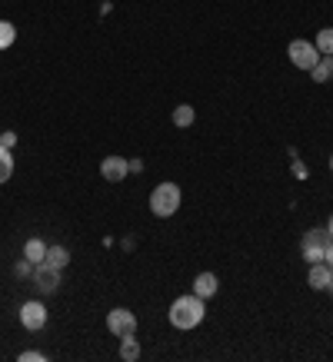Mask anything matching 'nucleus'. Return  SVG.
<instances>
[{
    "instance_id": "obj_16",
    "label": "nucleus",
    "mask_w": 333,
    "mask_h": 362,
    "mask_svg": "<svg viewBox=\"0 0 333 362\" xmlns=\"http://www.w3.org/2000/svg\"><path fill=\"white\" fill-rule=\"evenodd\" d=\"M17 40V27L11 21H0V50H11Z\"/></svg>"
},
{
    "instance_id": "obj_6",
    "label": "nucleus",
    "mask_w": 333,
    "mask_h": 362,
    "mask_svg": "<svg viewBox=\"0 0 333 362\" xmlns=\"http://www.w3.org/2000/svg\"><path fill=\"white\" fill-rule=\"evenodd\" d=\"M21 326L27 332H40L47 326V306L44 303H37V299H30V303H23L21 306Z\"/></svg>"
},
{
    "instance_id": "obj_15",
    "label": "nucleus",
    "mask_w": 333,
    "mask_h": 362,
    "mask_svg": "<svg viewBox=\"0 0 333 362\" xmlns=\"http://www.w3.org/2000/svg\"><path fill=\"white\" fill-rule=\"evenodd\" d=\"M120 359L123 362H137V359H140V342L133 339V332H130V336H120Z\"/></svg>"
},
{
    "instance_id": "obj_25",
    "label": "nucleus",
    "mask_w": 333,
    "mask_h": 362,
    "mask_svg": "<svg viewBox=\"0 0 333 362\" xmlns=\"http://www.w3.org/2000/svg\"><path fill=\"white\" fill-rule=\"evenodd\" d=\"M323 293H330L333 296V266H330V279H327V289H323Z\"/></svg>"
},
{
    "instance_id": "obj_10",
    "label": "nucleus",
    "mask_w": 333,
    "mask_h": 362,
    "mask_svg": "<svg viewBox=\"0 0 333 362\" xmlns=\"http://www.w3.org/2000/svg\"><path fill=\"white\" fill-rule=\"evenodd\" d=\"M310 80L313 83H330L333 80V54H323L317 60V66L310 70Z\"/></svg>"
},
{
    "instance_id": "obj_1",
    "label": "nucleus",
    "mask_w": 333,
    "mask_h": 362,
    "mask_svg": "<svg viewBox=\"0 0 333 362\" xmlns=\"http://www.w3.org/2000/svg\"><path fill=\"white\" fill-rule=\"evenodd\" d=\"M207 299H200L197 293H187V296H177L174 303H170V313H166V319H170V326L174 329H197L200 322L207 319V306H203Z\"/></svg>"
},
{
    "instance_id": "obj_27",
    "label": "nucleus",
    "mask_w": 333,
    "mask_h": 362,
    "mask_svg": "<svg viewBox=\"0 0 333 362\" xmlns=\"http://www.w3.org/2000/svg\"><path fill=\"white\" fill-rule=\"evenodd\" d=\"M330 173H333V156H330Z\"/></svg>"
},
{
    "instance_id": "obj_22",
    "label": "nucleus",
    "mask_w": 333,
    "mask_h": 362,
    "mask_svg": "<svg viewBox=\"0 0 333 362\" xmlns=\"http://www.w3.org/2000/svg\"><path fill=\"white\" fill-rule=\"evenodd\" d=\"M13 143H17V133H0V146H7V150H13Z\"/></svg>"
},
{
    "instance_id": "obj_5",
    "label": "nucleus",
    "mask_w": 333,
    "mask_h": 362,
    "mask_svg": "<svg viewBox=\"0 0 333 362\" xmlns=\"http://www.w3.org/2000/svg\"><path fill=\"white\" fill-rule=\"evenodd\" d=\"M137 326H140V319L133 316L130 309H123V306H117V309H111L107 313V329L120 339V336H130V332H137Z\"/></svg>"
},
{
    "instance_id": "obj_11",
    "label": "nucleus",
    "mask_w": 333,
    "mask_h": 362,
    "mask_svg": "<svg viewBox=\"0 0 333 362\" xmlns=\"http://www.w3.org/2000/svg\"><path fill=\"white\" fill-rule=\"evenodd\" d=\"M23 259H30L33 266H37V263H44V259H47V243L40 240V236H33V240H27V243H23Z\"/></svg>"
},
{
    "instance_id": "obj_13",
    "label": "nucleus",
    "mask_w": 333,
    "mask_h": 362,
    "mask_svg": "<svg viewBox=\"0 0 333 362\" xmlns=\"http://www.w3.org/2000/svg\"><path fill=\"white\" fill-rule=\"evenodd\" d=\"M44 263H50L54 269H60L64 273L67 266H70V250L67 246H47V259Z\"/></svg>"
},
{
    "instance_id": "obj_21",
    "label": "nucleus",
    "mask_w": 333,
    "mask_h": 362,
    "mask_svg": "<svg viewBox=\"0 0 333 362\" xmlns=\"http://www.w3.org/2000/svg\"><path fill=\"white\" fill-rule=\"evenodd\" d=\"M21 362H47V356H44V352L27 349V352H21Z\"/></svg>"
},
{
    "instance_id": "obj_20",
    "label": "nucleus",
    "mask_w": 333,
    "mask_h": 362,
    "mask_svg": "<svg viewBox=\"0 0 333 362\" xmlns=\"http://www.w3.org/2000/svg\"><path fill=\"white\" fill-rule=\"evenodd\" d=\"M13 276H21V279H23V276H33V263H30V259H21V263L13 266Z\"/></svg>"
},
{
    "instance_id": "obj_26",
    "label": "nucleus",
    "mask_w": 333,
    "mask_h": 362,
    "mask_svg": "<svg viewBox=\"0 0 333 362\" xmlns=\"http://www.w3.org/2000/svg\"><path fill=\"white\" fill-rule=\"evenodd\" d=\"M327 233H330V240H333V213H330V220H327Z\"/></svg>"
},
{
    "instance_id": "obj_19",
    "label": "nucleus",
    "mask_w": 333,
    "mask_h": 362,
    "mask_svg": "<svg viewBox=\"0 0 333 362\" xmlns=\"http://www.w3.org/2000/svg\"><path fill=\"white\" fill-rule=\"evenodd\" d=\"M290 173L297 176V180H307V176H310V166L303 163V160H293V163H290Z\"/></svg>"
},
{
    "instance_id": "obj_18",
    "label": "nucleus",
    "mask_w": 333,
    "mask_h": 362,
    "mask_svg": "<svg viewBox=\"0 0 333 362\" xmlns=\"http://www.w3.org/2000/svg\"><path fill=\"white\" fill-rule=\"evenodd\" d=\"M313 47H317L320 54H333V27H323V30L317 33V40H313Z\"/></svg>"
},
{
    "instance_id": "obj_7",
    "label": "nucleus",
    "mask_w": 333,
    "mask_h": 362,
    "mask_svg": "<svg viewBox=\"0 0 333 362\" xmlns=\"http://www.w3.org/2000/svg\"><path fill=\"white\" fill-rule=\"evenodd\" d=\"M33 286L40 293H57L60 289V269H54L50 263H37L33 266Z\"/></svg>"
},
{
    "instance_id": "obj_23",
    "label": "nucleus",
    "mask_w": 333,
    "mask_h": 362,
    "mask_svg": "<svg viewBox=\"0 0 333 362\" xmlns=\"http://www.w3.org/2000/svg\"><path fill=\"white\" fill-rule=\"evenodd\" d=\"M127 166H130V173H144V160H127Z\"/></svg>"
},
{
    "instance_id": "obj_9",
    "label": "nucleus",
    "mask_w": 333,
    "mask_h": 362,
    "mask_svg": "<svg viewBox=\"0 0 333 362\" xmlns=\"http://www.w3.org/2000/svg\"><path fill=\"white\" fill-rule=\"evenodd\" d=\"M193 293H197L200 299H210L220 293V279L213 273H197V279H193Z\"/></svg>"
},
{
    "instance_id": "obj_14",
    "label": "nucleus",
    "mask_w": 333,
    "mask_h": 362,
    "mask_svg": "<svg viewBox=\"0 0 333 362\" xmlns=\"http://www.w3.org/2000/svg\"><path fill=\"white\" fill-rule=\"evenodd\" d=\"M193 120H197V110H193L190 103H177V107H174V127L187 130V127H193Z\"/></svg>"
},
{
    "instance_id": "obj_3",
    "label": "nucleus",
    "mask_w": 333,
    "mask_h": 362,
    "mask_svg": "<svg viewBox=\"0 0 333 362\" xmlns=\"http://www.w3.org/2000/svg\"><path fill=\"white\" fill-rule=\"evenodd\" d=\"M327 240H330V233L323 230V226H313V230L303 233V240H300V256L307 259V263H323V252H327Z\"/></svg>"
},
{
    "instance_id": "obj_4",
    "label": "nucleus",
    "mask_w": 333,
    "mask_h": 362,
    "mask_svg": "<svg viewBox=\"0 0 333 362\" xmlns=\"http://www.w3.org/2000/svg\"><path fill=\"white\" fill-rule=\"evenodd\" d=\"M287 57H290V64L297 66V70H307V74H310V70L317 66V60H320L323 54L310 44V40H290Z\"/></svg>"
},
{
    "instance_id": "obj_12",
    "label": "nucleus",
    "mask_w": 333,
    "mask_h": 362,
    "mask_svg": "<svg viewBox=\"0 0 333 362\" xmlns=\"http://www.w3.org/2000/svg\"><path fill=\"white\" fill-rule=\"evenodd\" d=\"M327 279H330V266H327V263H313L310 273H307V286L323 293V289H327Z\"/></svg>"
},
{
    "instance_id": "obj_17",
    "label": "nucleus",
    "mask_w": 333,
    "mask_h": 362,
    "mask_svg": "<svg viewBox=\"0 0 333 362\" xmlns=\"http://www.w3.org/2000/svg\"><path fill=\"white\" fill-rule=\"evenodd\" d=\"M13 176V156L7 146H0V183H7Z\"/></svg>"
},
{
    "instance_id": "obj_2",
    "label": "nucleus",
    "mask_w": 333,
    "mask_h": 362,
    "mask_svg": "<svg viewBox=\"0 0 333 362\" xmlns=\"http://www.w3.org/2000/svg\"><path fill=\"white\" fill-rule=\"evenodd\" d=\"M180 199H184V193H180L177 183H157L154 193H150V213H154L157 220H170L174 213L180 209Z\"/></svg>"
},
{
    "instance_id": "obj_8",
    "label": "nucleus",
    "mask_w": 333,
    "mask_h": 362,
    "mask_svg": "<svg viewBox=\"0 0 333 362\" xmlns=\"http://www.w3.org/2000/svg\"><path fill=\"white\" fill-rule=\"evenodd\" d=\"M100 176L107 180V183H123L127 176H130V166L123 156H103L100 160Z\"/></svg>"
},
{
    "instance_id": "obj_24",
    "label": "nucleus",
    "mask_w": 333,
    "mask_h": 362,
    "mask_svg": "<svg viewBox=\"0 0 333 362\" xmlns=\"http://www.w3.org/2000/svg\"><path fill=\"white\" fill-rule=\"evenodd\" d=\"M323 263H327V266H333V240L327 243V252H323Z\"/></svg>"
}]
</instances>
